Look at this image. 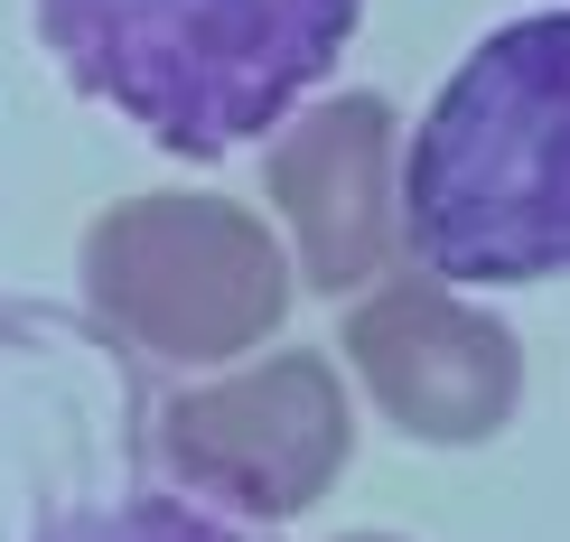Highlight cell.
Listing matches in <instances>:
<instances>
[{
	"label": "cell",
	"mask_w": 570,
	"mask_h": 542,
	"mask_svg": "<svg viewBox=\"0 0 570 542\" xmlns=\"http://www.w3.org/2000/svg\"><path fill=\"white\" fill-rule=\"evenodd\" d=\"M412 263L449 280L570 272V10L495 29L402 159Z\"/></svg>",
	"instance_id": "1"
},
{
	"label": "cell",
	"mask_w": 570,
	"mask_h": 542,
	"mask_svg": "<svg viewBox=\"0 0 570 542\" xmlns=\"http://www.w3.org/2000/svg\"><path fill=\"white\" fill-rule=\"evenodd\" d=\"M365 0H38L57 76L178 159H225L346 57Z\"/></svg>",
	"instance_id": "2"
},
{
	"label": "cell",
	"mask_w": 570,
	"mask_h": 542,
	"mask_svg": "<svg viewBox=\"0 0 570 542\" xmlns=\"http://www.w3.org/2000/svg\"><path fill=\"white\" fill-rule=\"evenodd\" d=\"M85 299L140 356L234 365L291 309V253L234 197L159 187V197H122L85 234Z\"/></svg>",
	"instance_id": "3"
},
{
	"label": "cell",
	"mask_w": 570,
	"mask_h": 542,
	"mask_svg": "<svg viewBox=\"0 0 570 542\" xmlns=\"http://www.w3.org/2000/svg\"><path fill=\"white\" fill-rule=\"evenodd\" d=\"M346 393L318 356H263L225 384H197L159 412V459L187 496L281 524V514L318 505L346 467Z\"/></svg>",
	"instance_id": "4"
},
{
	"label": "cell",
	"mask_w": 570,
	"mask_h": 542,
	"mask_svg": "<svg viewBox=\"0 0 570 542\" xmlns=\"http://www.w3.org/2000/svg\"><path fill=\"white\" fill-rule=\"evenodd\" d=\"M346 365L365 374L374 412L431 450H478L514 421L524 356L487 309H468L440 280H393V290L346 309Z\"/></svg>",
	"instance_id": "5"
},
{
	"label": "cell",
	"mask_w": 570,
	"mask_h": 542,
	"mask_svg": "<svg viewBox=\"0 0 570 542\" xmlns=\"http://www.w3.org/2000/svg\"><path fill=\"white\" fill-rule=\"evenodd\" d=\"M263 197L291 225L299 280L308 290H365L374 272H393V253H412L402 234V140H393V104L374 93H337L308 104L299 122H281Z\"/></svg>",
	"instance_id": "6"
},
{
	"label": "cell",
	"mask_w": 570,
	"mask_h": 542,
	"mask_svg": "<svg viewBox=\"0 0 570 542\" xmlns=\"http://www.w3.org/2000/svg\"><path fill=\"white\" fill-rule=\"evenodd\" d=\"M38 542H234V524L178 496H104V505H66L57 524H38Z\"/></svg>",
	"instance_id": "7"
},
{
	"label": "cell",
	"mask_w": 570,
	"mask_h": 542,
	"mask_svg": "<svg viewBox=\"0 0 570 542\" xmlns=\"http://www.w3.org/2000/svg\"><path fill=\"white\" fill-rule=\"evenodd\" d=\"M346 542H393V533H346Z\"/></svg>",
	"instance_id": "8"
}]
</instances>
